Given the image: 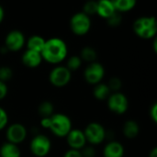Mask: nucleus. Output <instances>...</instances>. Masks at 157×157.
Masks as SVG:
<instances>
[{
  "label": "nucleus",
  "instance_id": "1",
  "mask_svg": "<svg viewBox=\"0 0 157 157\" xmlns=\"http://www.w3.org/2000/svg\"><path fill=\"white\" fill-rule=\"evenodd\" d=\"M40 54L43 61L51 64L58 65L67 58L68 47L63 40L57 37L51 38L46 40Z\"/></svg>",
  "mask_w": 157,
  "mask_h": 157
},
{
  "label": "nucleus",
  "instance_id": "2",
  "mask_svg": "<svg viewBox=\"0 0 157 157\" xmlns=\"http://www.w3.org/2000/svg\"><path fill=\"white\" fill-rule=\"evenodd\" d=\"M133 31L141 39H155L157 33L156 18L153 16H144L138 17L133 23Z\"/></svg>",
  "mask_w": 157,
  "mask_h": 157
},
{
  "label": "nucleus",
  "instance_id": "3",
  "mask_svg": "<svg viewBox=\"0 0 157 157\" xmlns=\"http://www.w3.org/2000/svg\"><path fill=\"white\" fill-rule=\"evenodd\" d=\"M73 129V123L69 116L64 113H53L51 116L50 131L58 138H65Z\"/></svg>",
  "mask_w": 157,
  "mask_h": 157
},
{
  "label": "nucleus",
  "instance_id": "4",
  "mask_svg": "<svg viewBox=\"0 0 157 157\" xmlns=\"http://www.w3.org/2000/svg\"><path fill=\"white\" fill-rule=\"evenodd\" d=\"M83 132L86 143L92 146L102 144L108 138V132L105 127L101 123L96 121L88 123Z\"/></svg>",
  "mask_w": 157,
  "mask_h": 157
},
{
  "label": "nucleus",
  "instance_id": "5",
  "mask_svg": "<svg viewBox=\"0 0 157 157\" xmlns=\"http://www.w3.org/2000/svg\"><path fill=\"white\" fill-rule=\"evenodd\" d=\"M52 150L50 138L41 133L35 134L29 143V151L35 157H46Z\"/></svg>",
  "mask_w": 157,
  "mask_h": 157
},
{
  "label": "nucleus",
  "instance_id": "6",
  "mask_svg": "<svg viewBox=\"0 0 157 157\" xmlns=\"http://www.w3.org/2000/svg\"><path fill=\"white\" fill-rule=\"evenodd\" d=\"M91 18L84 12L74 14L70 19V29L76 36H84L87 34L91 29Z\"/></svg>",
  "mask_w": 157,
  "mask_h": 157
},
{
  "label": "nucleus",
  "instance_id": "7",
  "mask_svg": "<svg viewBox=\"0 0 157 157\" xmlns=\"http://www.w3.org/2000/svg\"><path fill=\"white\" fill-rule=\"evenodd\" d=\"M72 79V72L65 65L54 66L49 74V81L52 86L61 88L66 86Z\"/></svg>",
  "mask_w": 157,
  "mask_h": 157
},
{
  "label": "nucleus",
  "instance_id": "8",
  "mask_svg": "<svg viewBox=\"0 0 157 157\" xmlns=\"http://www.w3.org/2000/svg\"><path fill=\"white\" fill-rule=\"evenodd\" d=\"M106 101L108 109L116 115H123L129 109V99L121 91L112 92Z\"/></svg>",
  "mask_w": 157,
  "mask_h": 157
},
{
  "label": "nucleus",
  "instance_id": "9",
  "mask_svg": "<svg viewBox=\"0 0 157 157\" xmlns=\"http://www.w3.org/2000/svg\"><path fill=\"white\" fill-rule=\"evenodd\" d=\"M105 76V68L98 62L88 63L84 71V78L86 82L91 86H95L102 82Z\"/></svg>",
  "mask_w": 157,
  "mask_h": 157
},
{
  "label": "nucleus",
  "instance_id": "10",
  "mask_svg": "<svg viewBox=\"0 0 157 157\" xmlns=\"http://www.w3.org/2000/svg\"><path fill=\"white\" fill-rule=\"evenodd\" d=\"M28 136L27 128L21 123H12L6 128V142L19 145L22 144Z\"/></svg>",
  "mask_w": 157,
  "mask_h": 157
},
{
  "label": "nucleus",
  "instance_id": "11",
  "mask_svg": "<svg viewBox=\"0 0 157 157\" xmlns=\"http://www.w3.org/2000/svg\"><path fill=\"white\" fill-rule=\"evenodd\" d=\"M25 43L26 39L24 34L17 29L9 31L5 39V46L8 50V52H18L21 49H23Z\"/></svg>",
  "mask_w": 157,
  "mask_h": 157
},
{
  "label": "nucleus",
  "instance_id": "12",
  "mask_svg": "<svg viewBox=\"0 0 157 157\" xmlns=\"http://www.w3.org/2000/svg\"><path fill=\"white\" fill-rule=\"evenodd\" d=\"M65 139L69 149L81 151L87 144L84 132L80 129H72Z\"/></svg>",
  "mask_w": 157,
  "mask_h": 157
},
{
  "label": "nucleus",
  "instance_id": "13",
  "mask_svg": "<svg viewBox=\"0 0 157 157\" xmlns=\"http://www.w3.org/2000/svg\"><path fill=\"white\" fill-rule=\"evenodd\" d=\"M125 149L122 144L118 141H109L108 142L102 150L103 157H124Z\"/></svg>",
  "mask_w": 157,
  "mask_h": 157
},
{
  "label": "nucleus",
  "instance_id": "14",
  "mask_svg": "<svg viewBox=\"0 0 157 157\" xmlns=\"http://www.w3.org/2000/svg\"><path fill=\"white\" fill-rule=\"evenodd\" d=\"M42 57L40 52L31 51V50H26L21 57L22 63L29 68H37L39 67L42 63Z\"/></svg>",
  "mask_w": 157,
  "mask_h": 157
},
{
  "label": "nucleus",
  "instance_id": "15",
  "mask_svg": "<svg viewBox=\"0 0 157 157\" xmlns=\"http://www.w3.org/2000/svg\"><path fill=\"white\" fill-rule=\"evenodd\" d=\"M97 15H98L100 17L107 19L115 12H117L111 0H97Z\"/></svg>",
  "mask_w": 157,
  "mask_h": 157
},
{
  "label": "nucleus",
  "instance_id": "16",
  "mask_svg": "<svg viewBox=\"0 0 157 157\" xmlns=\"http://www.w3.org/2000/svg\"><path fill=\"white\" fill-rule=\"evenodd\" d=\"M122 133L127 139H135L140 133V126L138 122L133 120H129L125 121L122 126Z\"/></svg>",
  "mask_w": 157,
  "mask_h": 157
},
{
  "label": "nucleus",
  "instance_id": "17",
  "mask_svg": "<svg viewBox=\"0 0 157 157\" xmlns=\"http://www.w3.org/2000/svg\"><path fill=\"white\" fill-rule=\"evenodd\" d=\"M0 157H21L18 145L6 142L0 146Z\"/></svg>",
  "mask_w": 157,
  "mask_h": 157
},
{
  "label": "nucleus",
  "instance_id": "18",
  "mask_svg": "<svg viewBox=\"0 0 157 157\" xmlns=\"http://www.w3.org/2000/svg\"><path fill=\"white\" fill-rule=\"evenodd\" d=\"M110 94H111V91H110L108 84L100 82V83L94 86L93 96L97 100L105 101L108 99V98L109 97Z\"/></svg>",
  "mask_w": 157,
  "mask_h": 157
},
{
  "label": "nucleus",
  "instance_id": "19",
  "mask_svg": "<svg viewBox=\"0 0 157 157\" xmlns=\"http://www.w3.org/2000/svg\"><path fill=\"white\" fill-rule=\"evenodd\" d=\"M46 40L44 38H42L40 35H33L31 37L29 38V40L26 41V45H27V49L28 50H31V51H35L38 52H41L44 44H45Z\"/></svg>",
  "mask_w": 157,
  "mask_h": 157
},
{
  "label": "nucleus",
  "instance_id": "20",
  "mask_svg": "<svg viewBox=\"0 0 157 157\" xmlns=\"http://www.w3.org/2000/svg\"><path fill=\"white\" fill-rule=\"evenodd\" d=\"M111 2L116 11L121 14L132 10L137 4V0H111Z\"/></svg>",
  "mask_w": 157,
  "mask_h": 157
},
{
  "label": "nucleus",
  "instance_id": "21",
  "mask_svg": "<svg viewBox=\"0 0 157 157\" xmlns=\"http://www.w3.org/2000/svg\"><path fill=\"white\" fill-rule=\"evenodd\" d=\"M80 58L82 59V61H85L88 63L96 62L97 58H98V53L97 51L90 46H86L81 50L80 52Z\"/></svg>",
  "mask_w": 157,
  "mask_h": 157
},
{
  "label": "nucleus",
  "instance_id": "22",
  "mask_svg": "<svg viewBox=\"0 0 157 157\" xmlns=\"http://www.w3.org/2000/svg\"><path fill=\"white\" fill-rule=\"evenodd\" d=\"M38 112L41 118L51 117L54 113V106L51 101H42L38 108Z\"/></svg>",
  "mask_w": 157,
  "mask_h": 157
},
{
  "label": "nucleus",
  "instance_id": "23",
  "mask_svg": "<svg viewBox=\"0 0 157 157\" xmlns=\"http://www.w3.org/2000/svg\"><path fill=\"white\" fill-rule=\"evenodd\" d=\"M82 63H83V61L80 58V56H78V55H72V56H70L67 59L65 66L71 72H75V71H77L82 66Z\"/></svg>",
  "mask_w": 157,
  "mask_h": 157
},
{
  "label": "nucleus",
  "instance_id": "24",
  "mask_svg": "<svg viewBox=\"0 0 157 157\" xmlns=\"http://www.w3.org/2000/svg\"><path fill=\"white\" fill-rule=\"evenodd\" d=\"M97 7H98L97 0H86L83 6L82 12H84L86 15L91 17V16L97 15Z\"/></svg>",
  "mask_w": 157,
  "mask_h": 157
},
{
  "label": "nucleus",
  "instance_id": "25",
  "mask_svg": "<svg viewBox=\"0 0 157 157\" xmlns=\"http://www.w3.org/2000/svg\"><path fill=\"white\" fill-rule=\"evenodd\" d=\"M106 20H107V23L109 24V26H110L112 28H116V27H118V26H120L121 24L122 16H121V14L120 12H115L113 15H111Z\"/></svg>",
  "mask_w": 157,
  "mask_h": 157
},
{
  "label": "nucleus",
  "instance_id": "26",
  "mask_svg": "<svg viewBox=\"0 0 157 157\" xmlns=\"http://www.w3.org/2000/svg\"><path fill=\"white\" fill-rule=\"evenodd\" d=\"M13 76V71L9 66H1L0 67V81L6 83Z\"/></svg>",
  "mask_w": 157,
  "mask_h": 157
},
{
  "label": "nucleus",
  "instance_id": "27",
  "mask_svg": "<svg viewBox=\"0 0 157 157\" xmlns=\"http://www.w3.org/2000/svg\"><path fill=\"white\" fill-rule=\"evenodd\" d=\"M108 86H109L111 93L112 92H119V91H121V89L122 87V82L119 77H112L109 79Z\"/></svg>",
  "mask_w": 157,
  "mask_h": 157
},
{
  "label": "nucleus",
  "instance_id": "28",
  "mask_svg": "<svg viewBox=\"0 0 157 157\" xmlns=\"http://www.w3.org/2000/svg\"><path fill=\"white\" fill-rule=\"evenodd\" d=\"M9 117L5 109L0 107V131H3L6 129L8 125Z\"/></svg>",
  "mask_w": 157,
  "mask_h": 157
},
{
  "label": "nucleus",
  "instance_id": "29",
  "mask_svg": "<svg viewBox=\"0 0 157 157\" xmlns=\"http://www.w3.org/2000/svg\"><path fill=\"white\" fill-rule=\"evenodd\" d=\"M81 154L83 157H96L97 155L95 146H92V145H86L81 150Z\"/></svg>",
  "mask_w": 157,
  "mask_h": 157
},
{
  "label": "nucleus",
  "instance_id": "30",
  "mask_svg": "<svg viewBox=\"0 0 157 157\" xmlns=\"http://www.w3.org/2000/svg\"><path fill=\"white\" fill-rule=\"evenodd\" d=\"M8 93V87L6 84L3 81H0V101L6 98Z\"/></svg>",
  "mask_w": 157,
  "mask_h": 157
},
{
  "label": "nucleus",
  "instance_id": "31",
  "mask_svg": "<svg viewBox=\"0 0 157 157\" xmlns=\"http://www.w3.org/2000/svg\"><path fill=\"white\" fill-rule=\"evenodd\" d=\"M149 115L151 120L153 121V122L156 123L157 122V104L154 103L149 110Z\"/></svg>",
  "mask_w": 157,
  "mask_h": 157
},
{
  "label": "nucleus",
  "instance_id": "32",
  "mask_svg": "<svg viewBox=\"0 0 157 157\" xmlns=\"http://www.w3.org/2000/svg\"><path fill=\"white\" fill-rule=\"evenodd\" d=\"M63 157H83L81 151L78 150H74V149H68L64 154Z\"/></svg>",
  "mask_w": 157,
  "mask_h": 157
},
{
  "label": "nucleus",
  "instance_id": "33",
  "mask_svg": "<svg viewBox=\"0 0 157 157\" xmlns=\"http://www.w3.org/2000/svg\"><path fill=\"white\" fill-rule=\"evenodd\" d=\"M40 126L43 129H50L51 126V117H45V118H41L40 120Z\"/></svg>",
  "mask_w": 157,
  "mask_h": 157
},
{
  "label": "nucleus",
  "instance_id": "34",
  "mask_svg": "<svg viewBox=\"0 0 157 157\" xmlns=\"http://www.w3.org/2000/svg\"><path fill=\"white\" fill-rule=\"evenodd\" d=\"M4 17H5V9H4V7L0 5V24L3 22Z\"/></svg>",
  "mask_w": 157,
  "mask_h": 157
},
{
  "label": "nucleus",
  "instance_id": "35",
  "mask_svg": "<svg viewBox=\"0 0 157 157\" xmlns=\"http://www.w3.org/2000/svg\"><path fill=\"white\" fill-rule=\"evenodd\" d=\"M148 157H157V148L156 147H154V148H153V149L150 151Z\"/></svg>",
  "mask_w": 157,
  "mask_h": 157
}]
</instances>
